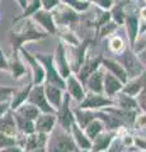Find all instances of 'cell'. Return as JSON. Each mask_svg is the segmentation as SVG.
<instances>
[{"label":"cell","mask_w":146,"mask_h":152,"mask_svg":"<svg viewBox=\"0 0 146 152\" xmlns=\"http://www.w3.org/2000/svg\"><path fill=\"white\" fill-rule=\"evenodd\" d=\"M102 67L106 71H108V72H111L113 76H116L123 85L128 81V77H127L125 69L122 67V65L118 62V61H116L114 58H107V57L103 56Z\"/></svg>","instance_id":"17"},{"label":"cell","mask_w":146,"mask_h":152,"mask_svg":"<svg viewBox=\"0 0 146 152\" xmlns=\"http://www.w3.org/2000/svg\"><path fill=\"white\" fill-rule=\"evenodd\" d=\"M104 69L101 67L97 71L89 76L87 79V81L84 83V88L87 91L97 93V94H103V77H104Z\"/></svg>","instance_id":"20"},{"label":"cell","mask_w":146,"mask_h":152,"mask_svg":"<svg viewBox=\"0 0 146 152\" xmlns=\"http://www.w3.org/2000/svg\"><path fill=\"white\" fill-rule=\"evenodd\" d=\"M134 1H136V0H134Z\"/></svg>","instance_id":"56"},{"label":"cell","mask_w":146,"mask_h":152,"mask_svg":"<svg viewBox=\"0 0 146 152\" xmlns=\"http://www.w3.org/2000/svg\"><path fill=\"white\" fill-rule=\"evenodd\" d=\"M123 151H125V146L121 141V137L117 134L114 138H113V141L111 142V145L106 152H123Z\"/></svg>","instance_id":"40"},{"label":"cell","mask_w":146,"mask_h":152,"mask_svg":"<svg viewBox=\"0 0 146 152\" xmlns=\"http://www.w3.org/2000/svg\"><path fill=\"white\" fill-rule=\"evenodd\" d=\"M19 52L23 55L24 60L27 61V64L31 66L32 69V76H33V81L32 84L33 85H41L45 83V70H43V66L41 65V62L38 60L33 55H31L24 47H21L19 48Z\"/></svg>","instance_id":"12"},{"label":"cell","mask_w":146,"mask_h":152,"mask_svg":"<svg viewBox=\"0 0 146 152\" xmlns=\"http://www.w3.org/2000/svg\"><path fill=\"white\" fill-rule=\"evenodd\" d=\"M117 136V132L113 131H103L92 141V150L93 152H106L109 147L111 142Z\"/></svg>","instance_id":"21"},{"label":"cell","mask_w":146,"mask_h":152,"mask_svg":"<svg viewBox=\"0 0 146 152\" xmlns=\"http://www.w3.org/2000/svg\"><path fill=\"white\" fill-rule=\"evenodd\" d=\"M118 27H120V26L116 24V23L111 19L109 22H107L104 26H102V27L99 28V32H98V37H99V38L109 37V36H112L117 29H118Z\"/></svg>","instance_id":"37"},{"label":"cell","mask_w":146,"mask_h":152,"mask_svg":"<svg viewBox=\"0 0 146 152\" xmlns=\"http://www.w3.org/2000/svg\"><path fill=\"white\" fill-rule=\"evenodd\" d=\"M88 1L94 5H98L102 10H109L114 4V0H88Z\"/></svg>","instance_id":"43"},{"label":"cell","mask_w":146,"mask_h":152,"mask_svg":"<svg viewBox=\"0 0 146 152\" xmlns=\"http://www.w3.org/2000/svg\"><path fill=\"white\" fill-rule=\"evenodd\" d=\"M70 133H71L79 151H90L92 150V140L87 136V133L84 132V129H81L75 122L73 123L71 128H70Z\"/></svg>","instance_id":"22"},{"label":"cell","mask_w":146,"mask_h":152,"mask_svg":"<svg viewBox=\"0 0 146 152\" xmlns=\"http://www.w3.org/2000/svg\"><path fill=\"white\" fill-rule=\"evenodd\" d=\"M8 64H9V69L12 70L13 79L18 80L26 74V66H24V64L22 62V60L19 57V51L13 52L12 58H10V61H9Z\"/></svg>","instance_id":"27"},{"label":"cell","mask_w":146,"mask_h":152,"mask_svg":"<svg viewBox=\"0 0 146 152\" xmlns=\"http://www.w3.org/2000/svg\"><path fill=\"white\" fill-rule=\"evenodd\" d=\"M14 90L10 88H5V86H0V102L3 100H8V99L12 98Z\"/></svg>","instance_id":"45"},{"label":"cell","mask_w":146,"mask_h":152,"mask_svg":"<svg viewBox=\"0 0 146 152\" xmlns=\"http://www.w3.org/2000/svg\"><path fill=\"white\" fill-rule=\"evenodd\" d=\"M125 48H126V43H125V39L121 36L116 34V36H113V37L109 38V50L114 55L121 53Z\"/></svg>","instance_id":"36"},{"label":"cell","mask_w":146,"mask_h":152,"mask_svg":"<svg viewBox=\"0 0 146 152\" xmlns=\"http://www.w3.org/2000/svg\"><path fill=\"white\" fill-rule=\"evenodd\" d=\"M136 102H137V105H139L140 110L146 113V76H145L144 86H142V89H141V91L139 93V95L136 96Z\"/></svg>","instance_id":"39"},{"label":"cell","mask_w":146,"mask_h":152,"mask_svg":"<svg viewBox=\"0 0 146 152\" xmlns=\"http://www.w3.org/2000/svg\"><path fill=\"white\" fill-rule=\"evenodd\" d=\"M145 76H146V71H145V72L141 75V76H139V77H135V79L128 80V81H127V83L123 85V88H122L121 93L128 95V96L136 98V96L139 95V93L141 91L142 86H144Z\"/></svg>","instance_id":"24"},{"label":"cell","mask_w":146,"mask_h":152,"mask_svg":"<svg viewBox=\"0 0 146 152\" xmlns=\"http://www.w3.org/2000/svg\"><path fill=\"white\" fill-rule=\"evenodd\" d=\"M144 1H145V3H146V0H144Z\"/></svg>","instance_id":"54"},{"label":"cell","mask_w":146,"mask_h":152,"mask_svg":"<svg viewBox=\"0 0 146 152\" xmlns=\"http://www.w3.org/2000/svg\"><path fill=\"white\" fill-rule=\"evenodd\" d=\"M14 114V119H15V126H17V131L21 134H32L34 133V122L29 121L27 118L22 117L21 114H18L13 110Z\"/></svg>","instance_id":"28"},{"label":"cell","mask_w":146,"mask_h":152,"mask_svg":"<svg viewBox=\"0 0 146 152\" xmlns=\"http://www.w3.org/2000/svg\"><path fill=\"white\" fill-rule=\"evenodd\" d=\"M102 60H103V55H97V56H93V57L87 56V58H85V61H84L83 66L80 67L79 72L75 75L83 85L87 81V79L89 77V76L102 66Z\"/></svg>","instance_id":"14"},{"label":"cell","mask_w":146,"mask_h":152,"mask_svg":"<svg viewBox=\"0 0 146 152\" xmlns=\"http://www.w3.org/2000/svg\"><path fill=\"white\" fill-rule=\"evenodd\" d=\"M8 110H10V99L0 102V117H3Z\"/></svg>","instance_id":"47"},{"label":"cell","mask_w":146,"mask_h":152,"mask_svg":"<svg viewBox=\"0 0 146 152\" xmlns=\"http://www.w3.org/2000/svg\"><path fill=\"white\" fill-rule=\"evenodd\" d=\"M43 86H45V94H46L47 102L50 103V105L55 110H57L61 105V103H62L65 90L56 86V85L47 84V83H43Z\"/></svg>","instance_id":"18"},{"label":"cell","mask_w":146,"mask_h":152,"mask_svg":"<svg viewBox=\"0 0 146 152\" xmlns=\"http://www.w3.org/2000/svg\"><path fill=\"white\" fill-rule=\"evenodd\" d=\"M32 20H33V23H36V24H38L41 28H43L47 34L54 36L57 33V27H56L55 22H54L52 13L48 10H45V9L41 8L38 12H36L33 15H32Z\"/></svg>","instance_id":"13"},{"label":"cell","mask_w":146,"mask_h":152,"mask_svg":"<svg viewBox=\"0 0 146 152\" xmlns=\"http://www.w3.org/2000/svg\"><path fill=\"white\" fill-rule=\"evenodd\" d=\"M103 131H106V127H104V124H103V122L99 121V119L92 121L85 128H84V132L87 133V136H88L92 141L95 138V137L99 134L101 132H103Z\"/></svg>","instance_id":"33"},{"label":"cell","mask_w":146,"mask_h":152,"mask_svg":"<svg viewBox=\"0 0 146 152\" xmlns=\"http://www.w3.org/2000/svg\"><path fill=\"white\" fill-rule=\"evenodd\" d=\"M29 152H46V146L45 147H38V148H36V150H32Z\"/></svg>","instance_id":"52"},{"label":"cell","mask_w":146,"mask_h":152,"mask_svg":"<svg viewBox=\"0 0 146 152\" xmlns=\"http://www.w3.org/2000/svg\"><path fill=\"white\" fill-rule=\"evenodd\" d=\"M41 8H42L41 0H31V1L27 4V7H26V9H24V12H23V14H22L19 18H17L15 20H19V19H29V18H32V15H33L36 12H38Z\"/></svg>","instance_id":"35"},{"label":"cell","mask_w":146,"mask_h":152,"mask_svg":"<svg viewBox=\"0 0 146 152\" xmlns=\"http://www.w3.org/2000/svg\"><path fill=\"white\" fill-rule=\"evenodd\" d=\"M17 145V137H12L4 133H0V150Z\"/></svg>","instance_id":"41"},{"label":"cell","mask_w":146,"mask_h":152,"mask_svg":"<svg viewBox=\"0 0 146 152\" xmlns=\"http://www.w3.org/2000/svg\"><path fill=\"white\" fill-rule=\"evenodd\" d=\"M114 105V100L112 98L106 96L104 94H97L92 91H87L85 96L79 103L78 108L89 109V110H101L103 108Z\"/></svg>","instance_id":"8"},{"label":"cell","mask_w":146,"mask_h":152,"mask_svg":"<svg viewBox=\"0 0 146 152\" xmlns=\"http://www.w3.org/2000/svg\"><path fill=\"white\" fill-rule=\"evenodd\" d=\"M14 112L18 113V114H21L22 117L27 118V119L33 121V122L37 119V117H38L40 114H41V112H40L38 108H36L33 104H31V103H28V102H24V103L22 104V105L18 107Z\"/></svg>","instance_id":"31"},{"label":"cell","mask_w":146,"mask_h":152,"mask_svg":"<svg viewBox=\"0 0 146 152\" xmlns=\"http://www.w3.org/2000/svg\"><path fill=\"white\" fill-rule=\"evenodd\" d=\"M75 123L84 129L92 121L97 119L95 117V110H89V109H80V108H74L73 109Z\"/></svg>","instance_id":"25"},{"label":"cell","mask_w":146,"mask_h":152,"mask_svg":"<svg viewBox=\"0 0 146 152\" xmlns=\"http://www.w3.org/2000/svg\"><path fill=\"white\" fill-rule=\"evenodd\" d=\"M127 4V0H122V1H118L112 5V8L109 9V14H111V19L118 26H123L125 22V7Z\"/></svg>","instance_id":"29"},{"label":"cell","mask_w":146,"mask_h":152,"mask_svg":"<svg viewBox=\"0 0 146 152\" xmlns=\"http://www.w3.org/2000/svg\"><path fill=\"white\" fill-rule=\"evenodd\" d=\"M135 152H146V151H141V150H135Z\"/></svg>","instance_id":"53"},{"label":"cell","mask_w":146,"mask_h":152,"mask_svg":"<svg viewBox=\"0 0 146 152\" xmlns=\"http://www.w3.org/2000/svg\"><path fill=\"white\" fill-rule=\"evenodd\" d=\"M0 152H26V151L23 150L21 146H18V145H14V146H10V147H5V148L0 150Z\"/></svg>","instance_id":"49"},{"label":"cell","mask_w":146,"mask_h":152,"mask_svg":"<svg viewBox=\"0 0 146 152\" xmlns=\"http://www.w3.org/2000/svg\"><path fill=\"white\" fill-rule=\"evenodd\" d=\"M93 43L92 38H87L83 39L78 46H65V51H66V57H67V62L70 66V70L74 75H76L79 72L80 67L83 66L84 61L87 58V51Z\"/></svg>","instance_id":"3"},{"label":"cell","mask_w":146,"mask_h":152,"mask_svg":"<svg viewBox=\"0 0 146 152\" xmlns=\"http://www.w3.org/2000/svg\"><path fill=\"white\" fill-rule=\"evenodd\" d=\"M46 152H80L71 133L56 123L52 132L47 137Z\"/></svg>","instance_id":"1"},{"label":"cell","mask_w":146,"mask_h":152,"mask_svg":"<svg viewBox=\"0 0 146 152\" xmlns=\"http://www.w3.org/2000/svg\"><path fill=\"white\" fill-rule=\"evenodd\" d=\"M27 102L33 104L36 108L40 109L41 113H51V114H56V110L50 105V103L46 99V94H45V86L43 84L41 85H32L31 91L28 94Z\"/></svg>","instance_id":"10"},{"label":"cell","mask_w":146,"mask_h":152,"mask_svg":"<svg viewBox=\"0 0 146 152\" xmlns=\"http://www.w3.org/2000/svg\"><path fill=\"white\" fill-rule=\"evenodd\" d=\"M140 8L135 7L134 4L125 7V22L123 26L126 28V33L128 36L130 46L132 47L140 34Z\"/></svg>","instance_id":"5"},{"label":"cell","mask_w":146,"mask_h":152,"mask_svg":"<svg viewBox=\"0 0 146 152\" xmlns=\"http://www.w3.org/2000/svg\"><path fill=\"white\" fill-rule=\"evenodd\" d=\"M60 3H61L60 0H41L42 9H45V10H48V12H52Z\"/></svg>","instance_id":"44"},{"label":"cell","mask_w":146,"mask_h":152,"mask_svg":"<svg viewBox=\"0 0 146 152\" xmlns=\"http://www.w3.org/2000/svg\"><path fill=\"white\" fill-rule=\"evenodd\" d=\"M65 91H66L71 100H75L76 103H80L85 96L87 90L84 85L78 80V77L74 74H71L69 77L65 79Z\"/></svg>","instance_id":"15"},{"label":"cell","mask_w":146,"mask_h":152,"mask_svg":"<svg viewBox=\"0 0 146 152\" xmlns=\"http://www.w3.org/2000/svg\"><path fill=\"white\" fill-rule=\"evenodd\" d=\"M52 57H54V66H55V69L57 70L60 76L64 80L69 77L73 72H71V70H70L67 57H66V51H65V46L62 42H59L57 43V47H56L55 53L52 55Z\"/></svg>","instance_id":"11"},{"label":"cell","mask_w":146,"mask_h":152,"mask_svg":"<svg viewBox=\"0 0 146 152\" xmlns=\"http://www.w3.org/2000/svg\"><path fill=\"white\" fill-rule=\"evenodd\" d=\"M0 133H4V134H8L12 137L18 136L13 110H8L3 117H0Z\"/></svg>","instance_id":"23"},{"label":"cell","mask_w":146,"mask_h":152,"mask_svg":"<svg viewBox=\"0 0 146 152\" xmlns=\"http://www.w3.org/2000/svg\"><path fill=\"white\" fill-rule=\"evenodd\" d=\"M123 84H122L116 76H113L111 72L104 71V77H103V94L108 98H113L114 95L118 94Z\"/></svg>","instance_id":"19"},{"label":"cell","mask_w":146,"mask_h":152,"mask_svg":"<svg viewBox=\"0 0 146 152\" xmlns=\"http://www.w3.org/2000/svg\"><path fill=\"white\" fill-rule=\"evenodd\" d=\"M18 3H19V5H21V8L24 10L26 9V7H27V4H28V0H17Z\"/></svg>","instance_id":"51"},{"label":"cell","mask_w":146,"mask_h":152,"mask_svg":"<svg viewBox=\"0 0 146 152\" xmlns=\"http://www.w3.org/2000/svg\"><path fill=\"white\" fill-rule=\"evenodd\" d=\"M60 29V42H62L64 45L67 46H78L80 42L79 38L75 34V32L71 28H57V31Z\"/></svg>","instance_id":"32"},{"label":"cell","mask_w":146,"mask_h":152,"mask_svg":"<svg viewBox=\"0 0 146 152\" xmlns=\"http://www.w3.org/2000/svg\"><path fill=\"white\" fill-rule=\"evenodd\" d=\"M70 103H71V98L65 91L64 98H62V103H61L60 108L56 110V121H57V124L67 132H70V128H71L73 123L75 122L73 108L70 107Z\"/></svg>","instance_id":"9"},{"label":"cell","mask_w":146,"mask_h":152,"mask_svg":"<svg viewBox=\"0 0 146 152\" xmlns=\"http://www.w3.org/2000/svg\"><path fill=\"white\" fill-rule=\"evenodd\" d=\"M56 123V114L51 113H41L37 119L34 121V132L37 133H43V134L48 136L52 129L55 128Z\"/></svg>","instance_id":"16"},{"label":"cell","mask_w":146,"mask_h":152,"mask_svg":"<svg viewBox=\"0 0 146 152\" xmlns=\"http://www.w3.org/2000/svg\"><path fill=\"white\" fill-rule=\"evenodd\" d=\"M134 128L135 129H146V113L144 112H139L135 118V122H134Z\"/></svg>","instance_id":"42"},{"label":"cell","mask_w":146,"mask_h":152,"mask_svg":"<svg viewBox=\"0 0 146 152\" xmlns=\"http://www.w3.org/2000/svg\"><path fill=\"white\" fill-rule=\"evenodd\" d=\"M134 147H137V150L141 151H146V138L134 136Z\"/></svg>","instance_id":"46"},{"label":"cell","mask_w":146,"mask_h":152,"mask_svg":"<svg viewBox=\"0 0 146 152\" xmlns=\"http://www.w3.org/2000/svg\"><path fill=\"white\" fill-rule=\"evenodd\" d=\"M136 55H137L140 62L144 65V67H145V70H146V48L142 50V51H140L139 53H136Z\"/></svg>","instance_id":"50"},{"label":"cell","mask_w":146,"mask_h":152,"mask_svg":"<svg viewBox=\"0 0 146 152\" xmlns=\"http://www.w3.org/2000/svg\"><path fill=\"white\" fill-rule=\"evenodd\" d=\"M112 99L114 100V105L121 109H125V110H140L137 102H136V98L134 96H128V95L120 91Z\"/></svg>","instance_id":"26"},{"label":"cell","mask_w":146,"mask_h":152,"mask_svg":"<svg viewBox=\"0 0 146 152\" xmlns=\"http://www.w3.org/2000/svg\"><path fill=\"white\" fill-rule=\"evenodd\" d=\"M146 48V31L140 33L137 39H136V42L134 43V46L131 47V50H132L135 53H139L140 51H142Z\"/></svg>","instance_id":"38"},{"label":"cell","mask_w":146,"mask_h":152,"mask_svg":"<svg viewBox=\"0 0 146 152\" xmlns=\"http://www.w3.org/2000/svg\"><path fill=\"white\" fill-rule=\"evenodd\" d=\"M114 60L118 61V62L122 65V67L125 69L128 80L139 77V76H141L146 71L144 65L140 62L137 55H136L131 48H125L121 53L116 55Z\"/></svg>","instance_id":"4"},{"label":"cell","mask_w":146,"mask_h":152,"mask_svg":"<svg viewBox=\"0 0 146 152\" xmlns=\"http://www.w3.org/2000/svg\"><path fill=\"white\" fill-rule=\"evenodd\" d=\"M61 3L66 4L67 7H70L75 10L76 13H84V12H88L89 8H90L92 4L88 1V0H60Z\"/></svg>","instance_id":"34"},{"label":"cell","mask_w":146,"mask_h":152,"mask_svg":"<svg viewBox=\"0 0 146 152\" xmlns=\"http://www.w3.org/2000/svg\"><path fill=\"white\" fill-rule=\"evenodd\" d=\"M51 13L57 28H70V26L76 24L80 20V14L64 3H60Z\"/></svg>","instance_id":"7"},{"label":"cell","mask_w":146,"mask_h":152,"mask_svg":"<svg viewBox=\"0 0 146 152\" xmlns=\"http://www.w3.org/2000/svg\"><path fill=\"white\" fill-rule=\"evenodd\" d=\"M123 152H127V151H123Z\"/></svg>","instance_id":"55"},{"label":"cell","mask_w":146,"mask_h":152,"mask_svg":"<svg viewBox=\"0 0 146 152\" xmlns=\"http://www.w3.org/2000/svg\"><path fill=\"white\" fill-rule=\"evenodd\" d=\"M33 56L40 61L41 65L43 66L45 75H46L45 76V83L56 85V86H59V88L65 90V80L61 77L60 74L57 72V70L55 69L52 55H47V53L45 55V53H41V52H36Z\"/></svg>","instance_id":"6"},{"label":"cell","mask_w":146,"mask_h":152,"mask_svg":"<svg viewBox=\"0 0 146 152\" xmlns=\"http://www.w3.org/2000/svg\"><path fill=\"white\" fill-rule=\"evenodd\" d=\"M48 34L46 32H41L37 29L32 19H24V27L19 32L10 33V42L13 46V52H18L26 42L38 41V39H42V38H46Z\"/></svg>","instance_id":"2"},{"label":"cell","mask_w":146,"mask_h":152,"mask_svg":"<svg viewBox=\"0 0 146 152\" xmlns=\"http://www.w3.org/2000/svg\"><path fill=\"white\" fill-rule=\"evenodd\" d=\"M9 69V64L5 58V56H4L1 48H0V70H8Z\"/></svg>","instance_id":"48"},{"label":"cell","mask_w":146,"mask_h":152,"mask_svg":"<svg viewBox=\"0 0 146 152\" xmlns=\"http://www.w3.org/2000/svg\"><path fill=\"white\" fill-rule=\"evenodd\" d=\"M32 85L33 84H28L22 90L13 91V96L10 98V110H15L19 105H22L24 102H27V98H28V94L31 91Z\"/></svg>","instance_id":"30"}]
</instances>
